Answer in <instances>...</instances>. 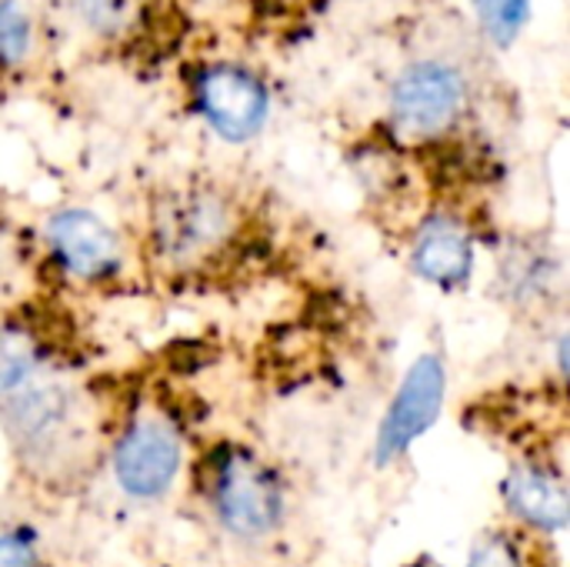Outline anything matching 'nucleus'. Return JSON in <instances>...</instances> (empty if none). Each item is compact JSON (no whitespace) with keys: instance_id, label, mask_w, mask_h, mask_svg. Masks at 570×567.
<instances>
[{"instance_id":"1","label":"nucleus","mask_w":570,"mask_h":567,"mask_svg":"<svg viewBox=\"0 0 570 567\" xmlns=\"http://www.w3.org/2000/svg\"><path fill=\"white\" fill-rule=\"evenodd\" d=\"M464 97L468 87L458 67L441 60H417L397 77L391 90V114L401 130L428 137L454 124Z\"/></svg>"},{"instance_id":"2","label":"nucleus","mask_w":570,"mask_h":567,"mask_svg":"<svg viewBox=\"0 0 570 567\" xmlns=\"http://www.w3.org/2000/svg\"><path fill=\"white\" fill-rule=\"evenodd\" d=\"M197 107L224 140H250L271 110L267 87L237 63L207 67L197 77Z\"/></svg>"},{"instance_id":"3","label":"nucleus","mask_w":570,"mask_h":567,"mask_svg":"<svg viewBox=\"0 0 570 567\" xmlns=\"http://www.w3.org/2000/svg\"><path fill=\"white\" fill-rule=\"evenodd\" d=\"M444 401V364L438 358H421L411 374L404 378L391 414L381 424L377 438V461H394L411 441H417L441 414Z\"/></svg>"},{"instance_id":"4","label":"nucleus","mask_w":570,"mask_h":567,"mask_svg":"<svg viewBox=\"0 0 570 567\" xmlns=\"http://www.w3.org/2000/svg\"><path fill=\"white\" fill-rule=\"evenodd\" d=\"M217 508L230 531L257 538L267 535L281 518V491L274 478L250 458H230L220 485H217Z\"/></svg>"},{"instance_id":"5","label":"nucleus","mask_w":570,"mask_h":567,"mask_svg":"<svg viewBox=\"0 0 570 567\" xmlns=\"http://www.w3.org/2000/svg\"><path fill=\"white\" fill-rule=\"evenodd\" d=\"M177 465H180V444L160 424L134 428L114 458L117 481L134 498H157L174 481Z\"/></svg>"},{"instance_id":"6","label":"nucleus","mask_w":570,"mask_h":567,"mask_svg":"<svg viewBox=\"0 0 570 567\" xmlns=\"http://www.w3.org/2000/svg\"><path fill=\"white\" fill-rule=\"evenodd\" d=\"M47 234L57 254L67 261V267L83 277L104 274L117 261V237L90 211H60L50 221Z\"/></svg>"},{"instance_id":"7","label":"nucleus","mask_w":570,"mask_h":567,"mask_svg":"<svg viewBox=\"0 0 570 567\" xmlns=\"http://www.w3.org/2000/svg\"><path fill=\"white\" fill-rule=\"evenodd\" d=\"M414 264L424 277L438 284H451L471 267V244L461 227L451 221H431L414 247Z\"/></svg>"},{"instance_id":"8","label":"nucleus","mask_w":570,"mask_h":567,"mask_svg":"<svg viewBox=\"0 0 570 567\" xmlns=\"http://www.w3.org/2000/svg\"><path fill=\"white\" fill-rule=\"evenodd\" d=\"M508 498H511V508L538 528L554 531L568 525V491L558 478L544 471H534V468L518 471L508 485Z\"/></svg>"},{"instance_id":"9","label":"nucleus","mask_w":570,"mask_h":567,"mask_svg":"<svg viewBox=\"0 0 570 567\" xmlns=\"http://www.w3.org/2000/svg\"><path fill=\"white\" fill-rule=\"evenodd\" d=\"M531 7L534 0H474L478 23L494 47H511L524 33Z\"/></svg>"},{"instance_id":"10","label":"nucleus","mask_w":570,"mask_h":567,"mask_svg":"<svg viewBox=\"0 0 570 567\" xmlns=\"http://www.w3.org/2000/svg\"><path fill=\"white\" fill-rule=\"evenodd\" d=\"M33 50V20L20 0H0V63L17 67Z\"/></svg>"},{"instance_id":"11","label":"nucleus","mask_w":570,"mask_h":567,"mask_svg":"<svg viewBox=\"0 0 570 567\" xmlns=\"http://www.w3.org/2000/svg\"><path fill=\"white\" fill-rule=\"evenodd\" d=\"M73 17L97 37H117L134 17V0H70Z\"/></svg>"},{"instance_id":"12","label":"nucleus","mask_w":570,"mask_h":567,"mask_svg":"<svg viewBox=\"0 0 570 567\" xmlns=\"http://www.w3.org/2000/svg\"><path fill=\"white\" fill-rule=\"evenodd\" d=\"M33 368V348L20 331H0V394L17 388Z\"/></svg>"},{"instance_id":"13","label":"nucleus","mask_w":570,"mask_h":567,"mask_svg":"<svg viewBox=\"0 0 570 567\" xmlns=\"http://www.w3.org/2000/svg\"><path fill=\"white\" fill-rule=\"evenodd\" d=\"M471 567H521V561H518L514 545H508L504 538H488V541L474 551Z\"/></svg>"},{"instance_id":"14","label":"nucleus","mask_w":570,"mask_h":567,"mask_svg":"<svg viewBox=\"0 0 570 567\" xmlns=\"http://www.w3.org/2000/svg\"><path fill=\"white\" fill-rule=\"evenodd\" d=\"M0 567H33V555L17 538H0Z\"/></svg>"}]
</instances>
